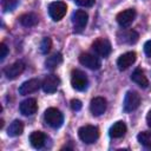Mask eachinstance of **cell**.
<instances>
[{"label": "cell", "mask_w": 151, "mask_h": 151, "mask_svg": "<svg viewBox=\"0 0 151 151\" xmlns=\"http://www.w3.org/2000/svg\"><path fill=\"white\" fill-rule=\"evenodd\" d=\"M44 119H45L46 124L53 129L60 127L63 125V122H64L63 113L55 107H48L44 113Z\"/></svg>", "instance_id": "cell-1"}, {"label": "cell", "mask_w": 151, "mask_h": 151, "mask_svg": "<svg viewBox=\"0 0 151 151\" xmlns=\"http://www.w3.org/2000/svg\"><path fill=\"white\" fill-rule=\"evenodd\" d=\"M78 136L84 143L92 144L99 138V129L93 125H85L78 130Z\"/></svg>", "instance_id": "cell-2"}, {"label": "cell", "mask_w": 151, "mask_h": 151, "mask_svg": "<svg viewBox=\"0 0 151 151\" xmlns=\"http://www.w3.org/2000/svg\"><path fill=\"white\" fill-rule=\"evenodd\" d=\"M71 85L77 91H84L88 85V79L83 71L73 70L71 73Z\"/></svg>", "instance_id": "cell-3"}, {"label": "cell", "mask_w": 151, "mask_h": 151, "mask_svg": "<svg viewBox=\"0 0 151 151\" xmlns=\"http://www.w3.org/2000/svg\"><path fill=\"white\" fill-rule=\"evenodd\" d=\"M67 12V6L63 1H53L48 6V14L54 21L61 20Z\"/></svg>", "instance_id": "cell-4"}, {"label": "cell", "mask_w": 151, "mask_h": 151, "mask_svg": "<svg viewBox=\"0 0 151 151\" xmlns=\"http://www.w3.org/2000/svg\"><path fill=\"white\" fill-rule=\"evenodd\" d=\"M92 48L93 51L100 55V57H109L111 51H112V47H111V42L106 39V38H98L96 39L93 42H92Z\"/></svg>", "instance_id": "cell-5"}, {"label": "cell", "mask_w": 151, "mask_h": 151, "mask_svg": "<svg viewBox=\"0 0 151 151\" xmlns=\"http://www.w3.org/2000/svg\"><path fill=\"white\" fill-rule=\"evenodd\" d=\"M140 105V96L136 92V91H129L125 94L124 98V111L125 112H132L134 110L138 109V106Z\"/></svg>", "instance_id": "cell-6"}, {"label": "cell", "mask_w": 151, "mask_h": 151, "mask_svg": "<svg viewBox=\"0 0 151 151\" xmlns=\"http://www.w3.org/2000/svg\"><path fill=\"white\" fill-rule=\"evenodd\" d=\"M136 15H137L136 9H133V8H127V9H125V11L119 12V13L117 14L116 19H117V22L119 24L120 27H129V26L133 22Z\"/></svg>", "instance_id": "cell-7"}, {"label": "cell", "mask_w": 151, "mask_h": 151, "mask_svg": "<svg viewBox=\"0 0 151 151\" xmlns=\"http://www.w3.org/2000/svg\"><path fill=\"white\" fill-rule=\"evenodd\" d=\"M87 20H88V14L85 11H83V9L76 11L72 14V22L74 26V31H77V32L83 31L87 24Z\"/></svg>", "instance_id": "cell-8"}, {"label": "cell", "mask_w": 151, "mask_h": 151, "mask_svg": "<svg viewBox=\"0 0 151 151\" xmlns=\"http://www.w3.org/2000/svg\"><path fill=\"white\" fill-rule=\"evenodd\" d=\"M60 85V79L55 74H48L41 83V87L46 93H54Z\"/></svg>", "instance_id": "cell-9"}, {"label": "cell", "mask_w": 151, "mask_h": 151, "mask_svg": "<svg viewBox=\"0 0 151 151\" xmlns=\"http://www.w3.org/2000/svg\"><path fill=\"white\" fill-rule=\"evenodd\" d=\"M79 63L90 70H98L100 67V60L91 53H81L79 55Z\"/></svg>", "instance_id": "cell-10"}, {"label": "cell", "mask_w": 151, "mask_h": 151, "mask_svg": "<svg viewBox=\"0 0 151 151\" xmlns=\"http://www.w3.org/2000/svg\"><path fill=\"white\" fill-rule=\"evenodd\" d=\"M106 99L103 97H96L91 100L90 103V111L93 116L98 117L100 114H103L106 110Z\"/></svg>", "instance_id": "cell-11"}, {"label": "cell", "mask_w": 151, "mask_h": 151, "mask_svg": "<svg viewBox=\"0 0 151 151\" xmlns=\"http://www.w3.org/2000/svg\"><path fill=\"white\" fill-rule=\"evenodd\" d=\"M136 59H137L136 52H133V51L126 52V53L122 54V55L118 58V60H117V66H118V68H119L120 71H124V70L129 68V67L136 61Z\"/></svg>", "instance_id": "cell-12"}, {"label": "cell", "mask_w": 151, "mask_h": 151, "mask_svg": "<svg viewBox=\"0 0 151 151\" xmlns=\"http://www.w3.org/2000/svg\"><path fill=\"white\" fill-rule=\"evenodd\" d=\"M24 70H25V64L22 61H15L12 65H8L4 70V73L8 79H15L24 72Z\"/></svg>", "instance_id": "cell-13"}, {"label": "cell", "mask_w": 151, "mask_h": 151, "mask_svg": "<svg viewBox=\"0 0 151 151\" xmlns=\"http://www.w3.org/2000/svg\"><path fill=\"white\" fill-rule=\"evenodd\" d=\"M40 86H41L40 80L33 78V79H29V80L24 81V83L20 85V87H19V93L22 94V96L33 93V92H35Z\"/></svg>", "instance_id": "cell-14"}, {"label": "cell", "mask_w": 151, "mask_h": 151, "mask_svg": "<svg viewBox=\"0 0 151 151\" xmlns=\"http://www.w3.org/2000/svg\"><path fill=\"white\" fill-rule=\"evenodd\" d=\"M19 110H20V112L24 116H32V114H34L37 112V110H38L37 100L34 98L25 99L24 101H21V104L19 106Z\"/></svg>", "instance_id": "cell-15"}, {"label": "cell", "mask_w": 151, "mask_h": 151, "mask_svg": "<svg viewBox=\"0 0 151 151\" xmlns=\"http://www.w3.org/2000/svg\"><path fill=\"white\" fill-rule=\"evenodd\" d=\"M45 142H46V136L41 131H34L29 136V143L35 149H41L45 145Z\"/></svg>", "instance_id": "cell-16"}, {"label": "cell", "mask_w": 151, "mask_h": 151, "mask_svg": "<svg viewBox=\"0 0 151 151\" xmlns=\"http://www.w3.org/2000/svg\"><path fill=\"white\" fill-rule=\"evenodd\" d=\"M131 80L134 81L137 85H139V86L143 87V88H146V87L149 86V80H147V78L145 77L144 72H143L140 68H136V70L132 72V74H131Z\"/></svg>", "instance_id": "cell-17"}, {"label": "cell", "mask_w": 151, "mask_h": 151, "mask_svg": "<svg viewBox=\"0 0 151 151\" xmlns=\"http://www.w3.org/2000/svg\"><path fill=\"white\" fill-rule=\"evenodd\" d=\"M126 130L127 129H126V125L124 122H117L110 127L109 133L112 138H122L126 133Z\"/></svg>", "instance_id": "cell-18"}, {"label": "cell", "mask_w": 151, "mask_h": 151, "mask_svg": "<svg viewBox=\"0 0 151 151\" xmlns=\"http://www.w3.org/2000/svg\"><path fill=\"white\" fill-rule=\"evenodd\" d=\"M22 131H24L22 122L19 120V119H15L9 124V126L7 129V134L11 136V137H18L22 133Z\"/></svg>", "instance_id": "cell-19"}, {"label": "cell", "mask_w": 151, "mask_h": 151, "mask_svg": "<svg viewBox=\"0 0 151 151\" xmlns=\"http://www.w3.org/2000/svg\"><path fill=\"white\" fill-rule=\"evenodd\" d=\"M19 21L25 27H32L38 24V17L34 13H25V14L20 15Z\"/></svg>", "instance_id": "cell-20"}, {"label": "cell", "mask_w": 151, "mask_h": 151, "mask_svg": "<svg viewBox=\"0 0 151 151\" xmlns=\"http://www.w3.org/2000/svg\"><path fill=\"white\" fill-rule=\"evenodd\" d=\"M61 61H63V57H61V54H60V53H54V54L50 55V57L46 59L45 65H46L47 68H50V70H54L55 67H58V66L61 64Z\"/></svg>", "instance_id": "cell-21"}, {"label": "cell", "mask_w": 151, "mask_h": 151, "mask_svg": "<svg viewBox=\"0 0 151 151\" xmlns=\"http://www.w3.org/2000/svg\"><path fill=\"white\" fill-rule=\"evenodd\" d=\"M137 139H138V142H139L144 147L151 150V132H149V131H143V132L138 133Z\"/></svg>", "instance_id": "cell-22"}, {"label": "cell", "mask_w": 151, "mask_h": 151, "mask_svg": "<svg viewBox=\"0 0 151 151\" xmlns=\"http://www.w3.org/2000/svg\"><path fill=\"white\" fill-rule=\"evenodd\" d=\"M138 38H139L138 33L132 29V31H127V32L124 33V40L123 41L124 42H129V44H134V42H137Z\"/></svg>", "instance_id": "cell-23"}, {"label": "cell", "mask_w": 151, "mask_h": 151, "mask_svg": "<svg viewBox=\"0 0 151 151\" xmlns=\"http://www.w3.org/2000/svg\"><path fill=\"white\" fill-rule=\"evenodd\" d=\"M51 47H52V40L48 37L44 38L41 40V44H40V51H41V53H44V54L48 53L50 50H51Z\"/></svg>", "instance_id": "cell-24"}, {"label": "cell", "mask_w": 151, "mask_h": 151, "mask_svg": "<svg viewBox=\"0 0 151 151\" xmlns=\"http://www.w3.org/2000/svg\"><path fill=\"white\" fill-rule=\"evenodd\" d=\"M18 5V0H4L2 1V8L5 11H12Z\"/></svg>", "instance_id": "cell-25"}, {"label": "cell", "mask_w": 151, "mask_h": 151, "mask_svg": "<svg viewBox=\"0 0 151 151\" xmlns=\"http://www.w3.org/2000/svg\"><path fill=\"white\" fill-rule=\"evenodd\" d=\"M94 1L96 0H74V2L81 7H91L94 5Z\"/></svg>", "instance_id": "cell-26"}, {"label": "cell", "mask_w": 151, "mask_h": 151, "mask_svg": "<svg viewBox=\"0 0 151 151\" xmlns=\"http://www.w3.org/2000/svg\"><path fill=\"white\" fill-rule=\"evenodd\" d=\"M7 53H8L7 46L5 45V42H1L0 44V60H4L6 58V55H7Z\"/></svg>", "instance_id": "cell-27"}, {"label": "cell", "mask_w": 151, "mask_h": 151, "mask_svg": "<svg viewBox=\"0 0 151 151\" xmlns=\"http://www.w3.org/2000/svg\"><path fill=\"white\" fill-rule=\"evenodd\" d=\"M81 101L80 100H78V99H72L71 100V109L73 110V111H79L80 109H81Z\"/></svg>", "instance_id": "cell-28"}, {"label": "cell", "mask_w": 151, "mask_h": 151, "mask_svg": "<svg viewBox=\"0 0 151 151\" xmlns=\"http://www.w3.org/2000/svg\"><path fill=\"white\" fill-rule=\"evenodd\" d=\"M144 52L149 58H151V40H149L144 44Z\"/></svg>", "instance_id": "cell-29"}, {"label": "cell", "mask_w": 151, "mask_h": 151, "mask_svg": "<svg viewBox=\"0 0 151 151\" xmlns=\"http://www.w3.org/2000/svg\"><path fill=\"white\" fill-rule=\"evenodd\" d=\"M146 122H147V125L151 127V110L149 111V113H147V116H146Z\"/></svg>", "instance_id": "cell-30"}, {"label": "cell", "mask_w": 151, "mask_h": 151, "mask_svg": "<svg viewBox=\"0 0 151 151\" xmlns=\"http://www.w3.org/2000/svg\"><path fill=\"white\" fill-rule=\"evenodd\" d=\"M2 126H4V120L1 119V120H0V127H2Z\"/></svg>", "instance_id": "cell-31"}]
</instances>
